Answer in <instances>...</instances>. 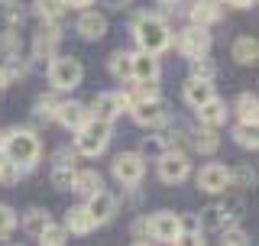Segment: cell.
Here are the masks:
<instances>
[{
    "instance_id": "7",
    "label": "cell",
    "mask_w": 259,
    "mask_h": 246,
    "mask_svg": "<svg viewBox=\"0 0 259 246\" xmlns=\"http://www.w3.org/2000/svg\"><path fill=\"white\" fill-rule=\"evenodd\" d=\"M110 172L123 188H136L146 178V159L140 152H120V155H113Z\"/></svg>"
},
{
    "instance_id": "49",
    "label": "cell",
    "mask_w": 259,
    "mask_h": 246,
    "mask_svg": "<svg viewBox=\"0 0 259 246\" xmlns=\"http://www.w3.org/2000/svg\"><path fill=\"white\" fill-rule=\"evenodd\" d=\"M7 85H10V81H7V75H4V68H0V91H4Z\"/></svg>"
},
{
    "instance_id": "43",
    "label": "cell",
    "mask_w": 259,
    "mask_h": 246,
    "mask_svg": "<svg viewBox=\"0 0 259 246\" xmlns=\"http://www.w3.org/2000/svg\"><path fill=\"white\" fill-rule=\"evenodd\" d=\"M130 236H133V243H149V220L136 217L133 227H130Z\"/></svg>"
},
{
    "instance_id": "46",
    "label": "cell",
    "mask_w": 259,
    "mask_h": 246,
    "mask_svg": "<svg viewBox=\"0 0 259 246\" xmlns=\"http://www.w3.org/2000/svg\"><path fill=\"white\" fill-rule=\"evenodd\" d=\"M221 4H227V7H233V10H249V7H253L256 0H221Z\"/></svg>"
},
{
    "instance_id": "31",
    "label": "cell",
    "mask_w": 259,
    "mask_h": 246,
    "mask_svg": "<svg viewBox=\"0 0 259 246\" xmlns=\"http://www.w3.org/2000/svg\"><path fill=\"white\" fill-rule=\"evenodd\" d=\"M75 175H78L75 166H52V185L59 191H71L75 188Z\"/></svg>"
},
{
    "instance_id": "26",
    "label": "cell",
    "mask_w": 259,
    "mask_h": 246,
    "mask_svg": "<svg viewBox=\"0 0 259 246\" xmlns=\"http://www.w3.org/2000/svg\"><path fill=\"white\" fill-rule=\"evenodd\" d=\"M65 230L68 233H78V236H84V233H91L94 230V224H91V217H88V211H84V204H78V208H68V214H65Z\"/></svg>"
},
{
    "instance_id": "47",
    "label": "cell",
    "mask_w": 259,
    "mask_h": 246,
    "mask_svg": "<svg viewBox=\"0 0 259 246\" xmlns=\"http://www.w3.org/2000/svg\"><path fill=\"white\" fill-rule=\"evenodd\" d=\"M94 0H65V7H71V10H88Z\"/></svg>"
},
{
    "instance_id": "5",
    "label": "cell",
    "mask_w": 259,
    "mask_h": 246,
    "mask_svg": "<svg viewBox=\"0 0 259 246\" xmlns=\"http://www.w3.org/2000/svg\"><path fill=\"white\" fill-rule=\"evenodd\" d=\"M84 81V68L75 55H55L49 62V85L52 91H75V88Z\"/></svg>"
},
{
    "instance_id": "2",
    "label": "cell",
    "mask_w": 259,
    "mask_h": 246,
    "mask_svg": "<svg viewBox=\"0 0 259 246\" xmlns=\"http://www.w3.org/2000/svg\"><path fill=\"white\" fill-rule=\"evenodd\" d=\"M133 39H136V46H140V52L159 59V55L172 46V29H168V23L162 20V16L140 13L133 20Z\"/></svg>"
},
{
    "instance_id": "42",
    "label": "cell",
    "mask_w": 259,
    "mask_h": 246,
    "mask_svg": "<svg viewBox=\"0 0 259 246\" xmlns=\"http://www.w3.org/2000/svg\"><path fill=\"white\" fill-rule=\"evenodd\" d=\"M20 175H23V172L16 169L7 155H0V185H16V182H20Z\"/></svg>"
},
{
    "instance_id": "54",
    "label": "cell",
    "mask_w": 259,
    "mask_h": 246,
    "mask_svg": "<svg viewBox=\"0 0 259 246\" xmlns=\"http://www.w3.org/2000/svg\"><path fill=\"white\" fill-rule=\"evenodd\" d=\"M0 4H10V0H0Z\"/></svg>"
},
{
    "instance_id": "23",
    "label": "cell",
    "mask_w": 259,
    "mask_h": 246,
    "mask_svg": "<svg viewBox=\"0 0 259 246\" xmlns=\"http://www.w3.org/2000/svg\"><path fill=\"white\" fill-rule=\"evenodd\" d=\"M230 55H233V62H237V65H256L259 43H256L253 36H237V39H233V46H230Z\"/></svg>"
},
{
    "instance_id": "29",
    "label": "cell",
    "mask_w": 259,
    "mask_h": 246,
    "mask_svg": "<svg viewBox=\"0 0 259 246\" xmlns=\"http://www.w3.org/2000/svg\"><path fill=\"white\" fill-rule=\"evenodd\" d=\"M65 0H32V13L39 16L42 23H59L65 16Z\"/></svg>"
},
{
    "instance_id": "16",
    "label": "cell",
    "mask_w": 259,
    "mask_h": 246,
    "mask_svg": "<svg viewBox=\"0 0 259 246\" xmlns=\"http://www.w3.org/2000/svg\"><path fill=\"white\" fill-rule=\"evenodd\" d=\"M221 13H224V4L221 0H194V4L188 7V20H191V26H214L217 20H221Z\"/></svg>"
},
{
    "instance_id": "17",
    "label": "cell",
    "mask_w": 259,
    "mask_h": 246,
    "mask_svg": "<svg viewBox=\"0 0 259 246\" xmlns=\"http://www.w3.org/2000/svg\"><path fill=\"white\" fill-rule=\"evenodd\" d=\"M198 123L201 127H207V130H221L227 117H230V107H227V101H221V97H210L207 104H201L198 110Z\"/></svg>"
},
{
    "instance_id": "33",
    "label": "cell",
    "mask_w": 259,
    "mask_h": 246,
    "mask_svg": "<svg viewBox=\"0 0 259 246\" xmlns=\"http://www.w3.org/2000/svg\"><path fill=\"white\" fill-rule=\"evenodd\" d=\"M256 185V172L253 166H237V169H230V188H253Z\"/></svg>"
},
{
    "instance_id": "28",
    "label": "cell",
    "mask_w": 259,
    "mask_h": 246,
    "mask_svg": "<svg viewBox=\"0 0 259 246\" xmlns=\"http://www.w3.org/2000/svg\"><path fill=\"white\" fill-rule=\"evenodd\" d=\"M59 107H62V101L55 94H39L36 104H32V117H36V123H52Z\"/></svg>"
},
{
    "instance_id": "4",
    "label": "cell",
    "mask_w": 259,
    "mask_h": 246,
    "mask_svg": "<svg viewBox=\"0 0 259 246\" xmlns=\"http://www.w3.org/2000/svg\"><path fill=\"white\" fill-rule=\"evenodd\" d=\"M110 136H113V130H110V123H101V120H88L84 127L75 133V152L78 155H84V159H97L104 149L110 146Z\"/></svg>"
},
{
    "instance_id": "50",
    "label": "cell",
    "mask_w": 259,
    "mask_h": 246,
    "mask_svg": "<svg viewBox=\"0 0 259 246\" xmlns=\"http://www.w3.org/2000/svg\"><path fill=\"white\" fill-rule=\"evenodd\" d=\"M159 4H162V7H172V10H175V4H182V0H159Z\"/></svg>"
},
{
    "instance_id": "19",
    "label": "cell",
    "mask_w": 259,
    "mask_h": 246,
    "mask_svg": "<svg viewBox=\"0 0 259 246\" xmlns=\"http://www.w3.org/2000/svg\"><path fill=\"white\" fill-rule=\"evenodd\" d=\"M182 97H185V104H188L191 110H198L201 104H207L210 97H217V91H214V85H207V81L188 78V81L182 85Z\"/></svg>"
},
{
    "instance_id": "8",
    "label": "cell",
    "mask_w": 259,
    "mask_h": 246,
    "mask_svg": "<svg viewBox=\"0 0 259 246\" xmlns=\"http://www.w3.org/2000/svg\"><path fill=\"white\" fill-rule=\"evenodd\" d=\"M210 32L204 29V26H185V29H178V39H175V46H178V52L185 55L188 62H194V59H204V55L210 52Z\"/></svg>"
},
{
    "instance_id": "35",
    "label": "cell",
    "mask_w": 259,
    "mask_h": 246,
    "mask_svg": "<svg viewBox=\"0 0 259 246\" xmlns=\"http://www.w3.org/2000/svg\"><path fill=\"white\" fill-rule=\"evenodd\" d=\"M230 136H233V143H237V146H243V149H256V146H259L256 127H246V123H237Z\"/></svg>"
},
{
    "instance_id": "12",
    "label": "cell",
    "mask_w": 259,
    "mask_h": 246,
    "mask_svg": "<svg viewBox=\"0 0 259 246\" xmlns=\"http://www.w3.org/2000/svg\"><path fill=\"white\" fill-rule=\"evenodd\" d=\"M84 211H88V217H91L94 227H104V224H110V220L117 217L120 201L113 198L110 191H97V194H91V198L84 201Z\"/></svg>"
},
{
    "instance_id": "11",
    "label": "cell",
    "mask_w": 259,
    "mask_h": 246,
    "mask_svg": "<svg viewBox=\"0 0 259 246\" xmlns=\"http://www.w3.org/2000/svg\"><path fill=\"white\" fill-rule=\"evenodd\" d=\"M130 117L140 123V127H146V130H156V127H162V123L168 120V104L162 101V97H152V101H140V104H133Z\"/></svg>"
},
{
    "instance_id": "15",
    "label": "cell",
    "mask_w": 259,
    "mask_h": 246,
    "mask_svg": "<svg viewBox=\"0 0 259 246\" xmlns=\"http://www.w3.org/2000/svg\"><path fill=\"white\" fill-rule=\"evenodd\" d=\"M88 113H91V120H101V123H113L120 117V101H117V91H104L97 94L91 104H88Z\"/></svg>"
},
{
    "instance_id": "6",
    "label": "cell",
    "mask_w": 259,
    "mask_h": 246,
    "mask_svg": "<svg viewBox=\"0 0 259 246\" xmlns=\"http://www.w3.org/2000/svg\"><path fill=\"white\" fill-rule=\"evenodd\" d=\"M146 220H149V240H156L162 246H172L185 230V220L175 211H156L152 217L146 214Z\"/></svg>"
},
{
    "instance_id": "9",
    "label": "cell",
    "mask_w": 259,
    "mask_h": 246,
    "mask_svg": "<svg viewBox=\"0 0 259 246\" xmlns=\"http://www.w3.org/2000/svg\"><path fill=\"white\" fill-rule=\"evenodd\" d=\"M156 169H159V178L165 185H182L185 178L191 175V159L182 149H165V152L159 155Z\"/></svg>"
},
{
    "instance_id": "18",
    "label": "cell",
    "mask_w": 259,
    "mask_h": 246,
    "mask_svg": "<svg viewBox=\"0 0 259 246\" xmlns=\"http://www.w3.org/2000/svg\"><path fill=\"white\" fill-rule=\"evenodd\" d=\"M55 120H59L65 130L78 133V130L84 127L88 120H91V113H88V104H81V101H62V107H59V113H55Z\"/></svg>"
},
{
    "instance_id": "27",
    "label": "cell",
    "mask_w": 259,
    "mask_h": 246,
    "mask_svg": "<svg viewBox=\"0 0 259 246\" xmlns=\"http://www.w3.org/2000/svg\"><path fill=\"white\" fill-rule=\"evenodd\" d=\"M191 146H194L201 155H214L217 149H221V136H217V130L198 127V130L191 133Z\"/></svg>"
},
{
    "instance_id": "37",
    "label": "cell",
    "mask_w": 259,
    "mask_h": 246,
    "mask_svg": "<svg viewBox=\"0 0 259 246\" xmlns=\"http://www.w3.org/2000/svg\"><path fill=\"white\" fill-rule=\"evenodd\" d=\"M20 49H23V43H20V32H16V29L0 32V55H4V59H13V55H20Z\"/></svg>"
},
{
    "instance_id": "21",
    "label": "cell",
    "mask_w": 259,
    "mask_h": 246,
    "mask_svg": "<svg viewBox=\"0 0 259 246\" xmlns=\"http://www.w3.org/2000/svg\"><path fill=\"white\" fill-rule=\"evenodd\" d=\"M71 191L81 194V198H91V194L104 191V178H101V172H97V169H78V175H75V188H71Z\"/></svg>"
},
{
    "instance_id": "36",
    "label": "cell",
    "mask_w": 259,
    "mask_h": 246,
    "mask_svg": "<svg viewBox=\"0 0 259 246\" xmlns=\"http://www.w3.org/2000/svg\"><path fill=\"white\" fill-rule=\"evenodd\" d=\"M0 68H4L7 81L26 78V75H29V59H23V55H13V59H7V65H0Z\"/></svg>"
},
{
    "instance_id": "1",
    "label": "cell",
    "mask_w": 259,
    "mask_h": 246,
    "mask_svg": "<svg viewBox=\"0 0 259 246\" xmlns=\"http://www.w3.org/2000/svg\"><path fill=\"white\" fill-rule=\"evenodd\" d=\"M4 155L13 162L20 172H29L39 166V159H42V143H39L36 130H26V127H16L7 133L4 139Z\"/></svg>"
},
{
    "instance_id": "25",
    "label": "cell",
    "mask_w": 259,
    "mask_h": 246,
    "mask_svg": "<svg viewBox=\"0 0 259 246\" xmlns=\"http://www.w3.org/2000/svg\"><path fill=\"white\" fill-rule=\"evenodd\" d=\"M49 224H52V217H49L46 208H29L26 214L20 217V227H23V233H26V236H39Z\"/></svg>"
},
{
    "instance_id": "40",
    "label": "cell",
    "mask_w": 259,
    "mask_h": 246,
    "mask_svg": "<svg viewBox=\"0 0 259 246\" xmlns=\"http://www.w3.org/2000/svg\"><path fill=\"white\" fill-rule=\"evenodd\" d=\"M4 20H7V29H16V26H23V20H26V10H23V4H16V0H10V4L4 7Z\"/></svg>"
},
{
    "instance_id": "44",
    "label": "cell",
    "mask_w": 259,
    "mask_h": 246,
    "mask_svg": "<svg viewBox=\"0 0 259 246\" xmlns=\"http://www.w3.org/2000/svg\"><path fill=\"white\" fill-rule=\"evenodd\" d=\"M172 246H207V240H204L201 230H182V236H178Z\"/></svg>"
},
{
    "instance_id": "51",
    "label": "cell",
    "mask_w": 259,
    "mask_h": 246,
    "mask_svg": "<svg viewBox=\"0 0 259 246\" xmlns=\"http://www.w3.org/2000/svg\"><path fill=\"white\" fill-rule=\"evenodd\" d=\"M4 139H7V133H0V155H4Z\"/></svg>"
},
{
    "instance_id": "39",
    "label": "cell",
    "mask_w": 259,
    "mask_h": 246,
    "mask_svg": "<svg viewBox=\"0 0 259 246\" xmlns=\"http://www.w3.org/2000/svg\"><path fill=\"white\" fill-rule=\"evenodd\" d=\"M221 236H224L221 246H249V233L243 230V227H237V224L227 227V230H221Z\"/></svg>"
},
{
    "instance_id": "30",
    "label": "cell",
    "mask_w": 259,
    "mask_h": 246,
    "mask_svg": "<svg viewBox=\"0 0 259 246\" xmlns=\"http://www.w3.org/2000/svg\"><path fill=\"white\" fill-rule=\"evenodd\" d=\"M188 78H194V81H207V85H214V78H217V62L214 59H194L191 62V75Z\"/></svg>"
},
{
    "instance_id": "34",
    "label": "cell",
    "mask_w": 259,
    "mask_h": 246,
    "mask_svg": "<svg viewBox=\"0 0 259 246\" xmlns=\"http://www.w3.org/2000/svg\"><path fill=\"white\" fill-rule=\"evenodd\" d=\"M39 240V246H65V240H68V230L65 227H59V224H49L42 233L36 236Z\"/></svg>"
},
{
    "instance_id": "20",
    "label": "cell",
    "mask_w": 259,
    "mask_h": 246,
    "mask_svg": "<svg viewBox=\"0 0 259 246\" xmlns=\"http://www.w3.org/2000/svg\"><path fill=\"white\" fill-rule=\"evenodd\" d=\"M159 59L146 52H133V85H143V81H159Z\"/></svg>"
},
{
    "instance_id": "10",
    "label": "cell",
    "mask_w": 259,
    "mask_h": 246,
    "mask_svg": "<svg viewBox=\"0 0 259 246\" xmlns=\"http://www.w3.org/2000/svg\"><path fill=\"white\" fill-rule=\"evenodd\" d=\"M59 43H62V26L59 23H42L39 32L32 36V59L49 65L55 59V52H59Z\"/></svg>"
},
{
    "instance_id": "3",
    "label": "cell",
    "mask_w": 259,
    "mask_h": 246,
    "mask_svg": "<svg viewBox=\"0 0 259 246\" xmlns=\"http://www.w3.org/2000/svg\"><path fill=\"white\" fill-rule=\"evenodd\" d=\"M240 217H243V201L240 198L217 201V204H207L198 214V230L201 233H221L227 227H233Z\"/></svg>"
},
{
    "instance_id": "52",
    "label": "cell",
    "mask_w": 259,
    "mask_h": 246,
    "mask_svg": "<svg viewBox=\"0 0 259 246\" xmlns=\"http://www.w3.org/2000/svg\"><path fill=\"white\" fill-rule=\"evenodd\" d=\"M130 246H152V243H130Z\"/></svg>"
},
{
    "instance_id": "38",
    "label": "cell",
    "mask_w": 259,
    "mask_h": 246,
    "mask_svg": "<svg viewBox=\"0 0 259 246\" xmlns=\"http://www.w3.org/2000/svg\"><path fill=\"white\" fill-rule=\"evenodd\" d=\"M16 227H20V217H16V211L10 204H0V240H7Z\"/></svg>"
},
{
    "instance_id": "45",
    "label": "cell",
    "mask_w": 259,
    "mask_h": 246,
    "mask_svg": "<svg viewBox=\"0 0 259 246\" xmlns=\"http://www.w3.org/2000/svg\"><path fill=\"white\" fill-rule=\"evenodd\" d=\"M75 159H78V152L71 149V146H62V149H55V155H52V166H75Z\"/></svg>"
},
{
    "instance_id": "48",
    "label": "cell",
    "mask_w": 259,
    "mask_h": 246,
    "mask_svg": "<svg viewBox=\"0 0 259 246\" xmlns=\"http://www.w3.org/2000/svg\"><path fill=\"white\" fill-rule=\"evenodd\" d=\"M104 4H107L110 10H126V7L133 4V0H104Z\"/></svg>"
},
{
    "instance_id": "13",
    "label": "cell",
    "mask_w": 259,
    "mask_h": 246,
    "mask_svg": "<svg viewBox=\"0 0 259 246\" xmlns=\"http://www.w3.org/2000/svg\"><path fill=\"white\" fill-rule=\"evenodd\" d=\"M194 185L207 194H221V191L230 188V169L221 166V162H207V166H201V172L194 175Z\"/></svg>"
},
{
    "instance_id": "53",
    "label": "cell",
    "mask_w": 259,
    "mask_h": 246,
    "mask_svg": "<svg viewBox=\"0 0 259 246\" xmlns=\"http://www.w3.org/2000/svg\"><path fill=\"white\" fill-rule=\"evenodd\" d=\"M0 246H7V240H0Z\"/></svg>"
},
{
    "instance_id": "14",
    "label": "cell",
    "mask_w": 259,
    "mask_h": 246,
    "mask_svg": "<svg viewBox=\"0 0 259 246\" xmlns=\"http://www.w3.org/2000/svg\"><path fill=\"white\" fill-rule=\"evenodd\" d=\"M75 32L84 43H97V39L107 36V16L97 13V10H81L78 23H75Z\"/></svg>"
},
{
    "instance_id": "41",
    "label": "cell",
    "mask_w": 259,
    "mask_h": 246,
    "mask_svg": "<svg viewBox=\"0 0 259 246\" xmlns=\"http://www.w3.org/2000/svg\"><path fill=\"white\" fill-rule=\"evenodd\" d=\"M130 97H133V104L152 101V97H162V94H159V81H143V85H136L133 91H130Z\"/></svg>"
},
{
    "instance_id": "32",
    "label": "cell",
    "mask_w": 259,
    "mask_h": 246,
    "mask_svg": "<svg viewBox=\"0 0 259 246\" xmlns=\"http://www.w3.org/2000/svg\"><path fill=\"white\" fill-rule=\"evenodd\" d=\"M168 149V139H165V133H152V136H143V146H140V155L146 159V155H159Z\"/></svg>"
},
{
    "instance_id": "24",
    "label": "cell",
    "mask_w": 259,
    "mask_h": 246,
    "mask_svg": "<svg viewBox=\"0 0 259 246\" xmlns=\"http://www.w3.org/2000/svg\"><path fill=\"white\" fill-rule=\"evenodd\" d=\"M230 110L240 117V123H246V127H256V120H259V101H256L253 91H243L237 101H233Z\"/></svg>"
},
{
    "instance_id": "22",
    "label": "cell",
    "mask_w": 259,
    "mask_h": 246,
    "mask_svg": "<svg viewBox=\"0 0 259 246\" xmlns=\"http://www.w3.org/2000/svg\"><path fill=\"white\" fill-rule=\"evenodd\" d=\"M107 71L117 81H133V52H126V49H117V52H110L107 59Z\"/></svg>"
}]
</instances>
